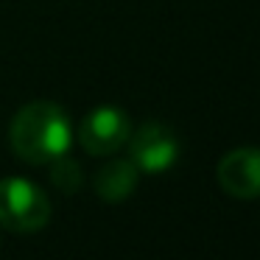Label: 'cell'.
<instances>
[{"label":"cell","mask_w":260,"mask_h":260,"mask_svg":"<svg viewBox=\"0 0 260 260\" xmlns=\"http://www.w3.org/2000/svg\"><path fill=\"white\" fill-rule=\"evenodd\" d=\"M51 221V199L23 176L0 179V226L9 232H40Z\"/></svg>","instance_id":"obj_2"},{"label":"cell","mask_w":260,"mask_h":260,"mask_svg":"<svg viewBox=\"0 0 260 260\" xmlns=\"http://www.w3.org/2000/svg\"><path fill=\"white\" fill-rule=\"evenodd\" d=\"M129 135H132L129 115H126V109L112 107V104H104V107H95L92 112H87L79 126V143L92 157L118 154V148L126 146Z\"/></svg>","instance_id":"obj_4"},{"label":"cell","mask_w":260,"mask_h":260,"mask_svg":"<svg viewBox=\"0 0 260 260\" xmlns=\"http://www.w3.org/2000/svg\"><path fill=\"white\" fill-rule=\"evenodd\" d=\"M51 182L62 193H79L81 185H84V171L76 159L62 154V157L51 159Z\"/></svg>","instance_id":"obj_7"},{"label":"cell","mask_w":260,"mask_h":260,"mask_svg":"<svg viewBox=\"0 0 260 260\" xmlns=\"http://www.w3.org/2000/svg\"><path fill=\"white\" fill-rule=\"evenodd\" d=\"M137 174H140V171L135 168L132 159H109V162H104L101 168H98L92 187H95V193L104 202H109V204L123 202V199L132 196V190H135Z\"/></svg>","instance_id":"obj_6"},{"label":"cell","mask_w":260,"mask_h":260,"mask_svg":"<svg viewBox=\"0 0 260 260\" xmlns=\"http://www.w3.org/2000/svg\"><path fill=\"white\" fill-rule=\"evenodd\" d=\"M129 159L135 162L137 171L143 174H162L179 159V137L174 135V129L159 120H148L137 132H132L129 140Z\"/></svg>","instance_id":"obj_3"},{"label":"cell","mask_w":260,"mask_h":260,"mask_svg":"<svg viewBox=\"0 0 260 260\" xmlns=\"http://www.w3.org/2000/svg\"><path fill=\"white\" fill-rule=\"evenodd\" d=\"M73 140L70 118L53 101H31L12 118L9 143L14 154L28 165H45L68 154Z\"/></svg>","instance_id":"obj_1"},{"label":"cell","mask_w":260,"mask_h":260,"mask_svg":"<svg viewBox=\"0 0 260 260\" xmlns=\"http://www.w3.org/2000/svg\"><path fill=\"white\" fill-rule=\"evenodd\" d=\"M218 185L235 199H260V148H232L218 162Z\"/></svg>","instance_id":"obj_5"}]
</instances>
